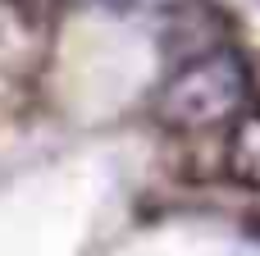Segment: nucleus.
I'll use <instances>...</instances> for the list:
<instances>
[{
    "label": "nucleus",
    "instance_id": "f257e3e1",
    "mask_svg": "<svg viewBox=\"0 0 260 256\" xmlns=\"http://www.w3.org/2000/svg\"><path fill=\"white\" fill-rule=\"evenodd\" d=\"M247 69L233 50H210L187 60L165 78L155 92V119L174 133H206L219 124H233L247 110Z\"/></svg>",
    "mask_w": 260,
    "mask_h": 256
},
{
    "label": "nucleus",
    "instance_id": "f03ea898",
    "mask_svg": "<svg viewBox=\"0 0 260 256\" xmlns=\"http://www.w3.org/2000/svg\"><path fill=\"white\" fill-rule=\"evenodd\" d=\"M229 169L242 188L260 192V110H242L229 137Z\"/></svg>",
    "mask_w": 260,
    "mask_h": 256
},
{
    "label": "nucleus",
    "instance_id": "7ed1b4c3",
    "mask_svg": "<svg viewBox=\"0 0 260 256\" xmlns=\"http://www.w3.org/2000/svg\"><path fill=\"white\" fill-rule=\"evenodd\" d=\"M101 5H119V9H160V5H174V0H101Z\"/></svg>",
    "mask_w": 260,
    "mask_h": 256
}]
</instances>
